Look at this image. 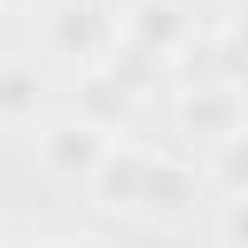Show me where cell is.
<instances>
[{"label":"cell","instance_id":"5","mask_svg":"<svg viewBox=\"0 0 248 248\" xmlns=\"http://www.w3.org/2000/svg\"><path fill=\"white\" fill-rule=\"evenodd\" d=\"M132 102H137V93L122 83L112 68H93L83 83H78V107H83V117L93 122V127H122V122L132 117Z\"/></svg>","mask_w":248,"mask_h":248},{"label":"cell","instance_id":"3","mask_svg":"<svg viewBox=\"0 0 248 248\" xmlns=\"http://www.w3.org/2000/svg\"><path fill=\"white\" fill-rule=\"evenodd\" d=\"M49 39L63 59H97L107 44V20L93 0H63L49 15Z\"/></svg>","mask_w":248,"mask_h":248},{"label":"cell","instance_id":"8","mask_svg":"<svg viewBox=\"0 0 248 248\" xmlns=\"http://www.w3.org/2000/svg\"><path fill=\"white\" fill-rule=\"evenodd\" d=\"M34 112H39V73L15 59L0 73V117H5L10 127H25Z\"/></svg>","mask_w":248,"mask_h":248},{"label":"cell","instance_id":"2","mask_svg":"<svg viewBox=\"0 0 248 248\" xmlns=\"http://www.w3.org/2000/svg\"><path fill=\"white\" fill-rule=\"evenodd\" d=\"M146 151L137 146H107L102 166L93 170V195L107 209H141V185H146Z\"/></svg>","mask_w":248,"mask_h":248},{"label":"cell","instance_id":"9","mask_svg":"<svg viewBox=\"0 0 248 248\" xmlns=\"http://www.w3.org/2000/svg\"><path fill=\"white\" fill-rule=\"evenodd\" d=\"M161 59H166V54H156V49H146L141 39H132V34H127V44H122V49H112L107 68H112L122 83H127L137 97H141V93L156 83V73H161Z\"/></svg>","mask_w":248,"mask_h":248},{"label":"cell","instance_id":"11","mask_svg":"<svg viewBox=\"0 0 248 248\" xmlns=\"http://www.w3.org/2000/svg\"><path fill=\"white\" fill-rule=\"evenodd\" d=\"M219 238H229V243L248 248V190L224 209V219H219Z\"/></svg>","mask_w":248,"mask_h":248},{"label":"cell","instance_id":"13","mask_svg":"<svg viewBox=\"0 0 248 248\" xmlns=\"http://www.w3.org/2000/svg\"><path fill=\"white\" fill-rule=\"evenodd\" d=\"M10 10H30V5H39V0H5Z\"/></svg>","mask_w":248,"mask_h":248},{"label":"cell","instance_id":"6","mask_svg":"<svg viewBox=\"0 0 248 248\" xmlns=\"http://www.w3.org/2000/svg\"><path fill=\"white\" fill-rule=\"evenodd\" d=\"M127 34H132V39H141L146 49H156V54H166V59H170V54L185 44L190 20H185V10L175 5V0H137Z\"/></svg>","mask_w":248,"mask_h":248},{"label":"cell","instance_id":"10","mask_svg":"<svg viewBox=\"0 0 248 248\" xmlns=\"http://www.w3.org/2000/svg\"><path fill=\"white\" fill-rule=\"evenodd\" d=\"M214 180L233 195L248 190V132H229L219 156H214Z\"/></svg>","mask_w":248,"mask_h":248},{"label":"cell","instance_id":"7","mask_svg":"<svg viewBox=\"0 0 248 248\" xmlns=\"http://www.w3.org/2000/svg\"><path fill=\"white\" fill-rule=\"evenodd\" d=\"M195 175L180 166V161H166V156H151L146 161V185H141V209L151 214H180L190 200H195Z\"/></svg>","mask_w":248,"mask_h":248},{"label":"cell","instance_id":"4","mask_svg":"<svg viewBox=\"0 0 248 248\" xmlns=\"http://www.w3.org/2000/svg\"><path fill=\"white\" fill-rule=\"evenodd\" d=\"M180 132L190 137H229L238 132V88H190L175 107Z\"/></svg>","mask_w":248,"mask_h":248},{"label":"cell","instance_id":"12","mask_svg":"<svg viewBox=\"0 0 248 248\" xmlns=\"http://www.w3.org/2000/svg\"><path fill=\"white\" fill-rule=\"evenodd\" d=\"M229 34H233V39H243V44H248V0H243V5H238V10H233V30H229Z\"/></svg>","mask_w":248,"mask_h":248},{"label":"cell","instance_id":"1","mask_svg":"<svg viewBox=\"0 0 248 248\" xmlns=\"http://www.w3.org/2000/svg\"><path fill=\"white\" fill-rule=\"evenodd\" d=\"M39 156H44L49 175H59V180H93V170L107 156V141H102V127H93L88 117L83 122H54L39 141Z\"/></svg>","mask_w":248,"mask_h":248}]
</instances>
